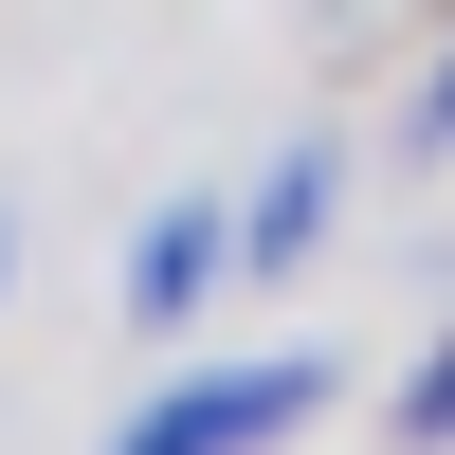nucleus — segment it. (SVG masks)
I'll list each match as a JSON object with an SVG mask.
<instances>
[{"label": "nucleus", "instance_id": "f257e3e1", "mask_svg": "<svg viewBox=\"0 0 455 455\" xmlns=\"http://www.w3.org/2000/svg\"><path fill=\"white\" fill-rule=\"evenodd\" d=\"M310 419H328V364L274 347V364H201V383H164L109 455H274V437H310Z\"/></svg>", "mask_w": 455, "mask_h": 455}, {"label": "nucleus", "instance_id": "f03ea898", "mask_svg": "<svg viewBox=\"0 0 455 455\" xmlns=\"http://www.w3.org/2000/svg\"><path fill=\"white\" fill-rule=\"evenodd\" d=\"M219 274H237V219H219V201H164V219L128 237V328H164V347H182Z\"/></svg>", "mask_w": 455, "mask_h": 455}, {"label": "nucleus", "instance_id": "7ed1b4c3", "mask_svg": "<svg viewBox=\"0 0 455 455\" xmlns=\"http://www.w3.org/2000/svg\"><path fill=\"white\" fill-rule=\"evenodd\" d=\"M328 182H347V164H328V146H291V164L255 182V219H237V255H255V274H291V255L328 237Z\"/></svg>", "mask_w": 455, "mask_h": 455}, {"label": "nucleus", "instance_id": "20e7f679", "mask_svg": "<svg viewBox=\"0 0 455 455\" xmlns=\"http://www.w3.org/2000/svg\"><path fill=\"white\" fill-rule=\"evenodd\" d=\"M401 455H455V328L401 364Z\"/></svg>", "mask_w": 455, "mask_h": 455}, {"label": "nucleus", "instance_id": "39448f33", "mask_svg": "<svg viewBox=\"0 0 455 455\" xmlns=\"http://www.w3.org/2000/svg\"><path fill=\"white\" fill-rule=\"evenodd\" d=\"M419 164H455V55H437V92H419Z\"/></svg>", "mask_w": 455, "mask_h": 455}, {"label": "nucleus", "instance_id": "423d86ee", "mask_svg": "<svg viewBox=\"0 0 455 455\" xmlns=\"http://www.w3.org/2000/svg\"><path fill=\"white\" fill-rule=\"evenodd\" d=\"M0 274H19V219H0Z\"/></svg>", "mask_w": 455, "mask_h": 455}]
</instances>
